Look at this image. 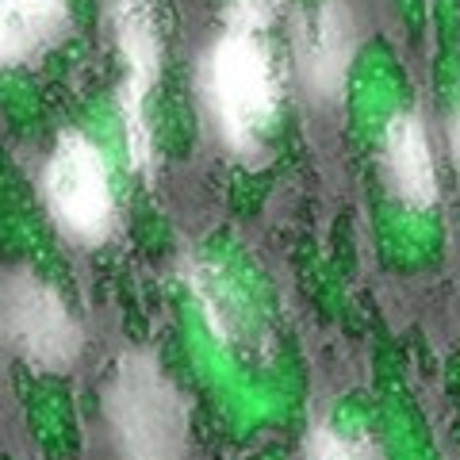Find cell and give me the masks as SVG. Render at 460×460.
Listing matches in <instances>:
<instances>
[{
    "instance_id": "obj_1",
    "label": "cell",
    "mask_w": 460,
    "mask_h": 460,
    "mask_svg": "<svg viewBox=\"0 0 460 460\" xmlns=\"http://www.w3.org/2000/svg\"><path fill=\"white\" fill-rule=\"evenodd\" d=\"M204 96L226 150L242 157L261 154L277 89H272L269 54L253 27L226 23V31L211 42L204 58Z\"/></svg>"
},
{
    "instance_id": "obj_2",
    "label": "cell",
    "mask_w": 460,
    "mask_h": 460,
    "mask_svg": "<svg viewBox=\"0 0 460 460\" xmlns=\"http://www.w3.org/2000/svg\"><path fill=\"white\" fill-rule=\"evenodd\" d=\"M104 411L127 460H177L184 445V407L154 357H123L104 395Z\"/></svg>"
},
{
    "instance_id": "obj_3",
    "label": "cell",
    "mask_w": 460,
    "mask_h": 460,
    "mask_svg": "<svg viewBox=\"0 0 460 460\" xmlns=\"http://www.w3.org/2000/svg\"><path fill=\"white\" fill-rule=\"evenodd\" d=\"M42 199H47L54 223L84 246L104 242L115 226L108 165L93 142L77 131L58 138L50 162L42 169Z\"/></svg>"
},
{
    "instance_id": "obj_4",
    "label": "cell",
    "mask_w": 460,
    "mask_h": 460,
    "mask_svg": "<svg viewBox=\"0 0 460 460\" xmlns=\"http://www.w3.org/2000/svg\"><path fill=\"white\" fill-rule=\"evenodd\" d=\"M0 314L12 345L27 365L42 372H66L81 353V330L69 319L62 296L31 272H12L0 292Z\"/></svg>"
},
{
    "instance_id": "obj_5",
    "label": "cell",
    "mask_w": 460,
    "mask_h": 460,
    "mask_svg": "<svg viewBox=\"0 0 460 460\" xmlns=\"http://www.w3.org/2000/svg\"><path fill=\"white\" fill-rule=\"evenodd\" d=\"M115 47L123 54L127 81L119 96L127 150L135 169L150 165V127H146V93L154 89L157 69H162V42H157V20L150 0H111L108 4Z\"/></svg>"
},
{
    "instance_id": "obj_6",
    "label": "cell",
    "mask_w": 460,
    "mask_h": 460,
    "mask_svg": "<svg viewBox=\"0 0 460 460\" xmlns=\"http://www.w3.org/2000/svg\"><path fill=\"white\" fill-rule=\"evenodd\" d=\"M353 50H357V27L349 8L341 0H323L304 27V39H299V74H304V84L319 100H334L345 89Z\"/></svg>"
},
{
    "instance_id": "obj_7",
    "label": "cell",
    "mask_w": 460,
    "mask_h": 460,
    "mask_svg": "<svg viewBox=\"0 0 460 460\" xmlns=\"http://www.w3.org/2000/svg\"><path fill=\"white\" fill-rule=\"evenodd\" d=\"M69 31L66 0H0V69L31 66Z\"/></svg>"
},
{
    "instance_id": "obj_8",
    "label": "cell",
    "mask_w": 460,
    "mask_h": 460,
    "mask_svg": "<svg viewBox=\"0 0 460 460\" xmlns=\"http://www.w3.org/2000/svg\"><path fill=\"white\" fill-rule=\"evenodd\" d=\"M384 165L392 192L407 208L422 211L438 199V172H434V154H429V138L422 119L414 115H395L384 135Z\"/></svg>"
},
{
    "instance_id": "obj_9",
    "label": "cell",
    "mask_w": 460,
    "mask_h": 460,
    "mask_svg": "<svg viewBox=\"0 0 460 460\" xmlns=\"http://www.w3.org/2000/svg\"><path fill=\"white\" fill-rule=\"evenodd\" d=\"M311 460H380V453L361 438H345L334 426H314L307 438Z\"/></svg>"
},
{
    "instance_id": "obj_10",
    "label": "cell",
    "mask_w": 460,
    "mask_h": 460,
    "mask_svg": "<svg viewBox=\"0 0 460 460\" xmlns=\"http://www.w3.org/2000/svg\"><path fill=\"white\" fill-rule=\"evenodd\" d=\"M453 157H456V165H460V108L453 115Z\"/></svg>"
}]
</instances>
